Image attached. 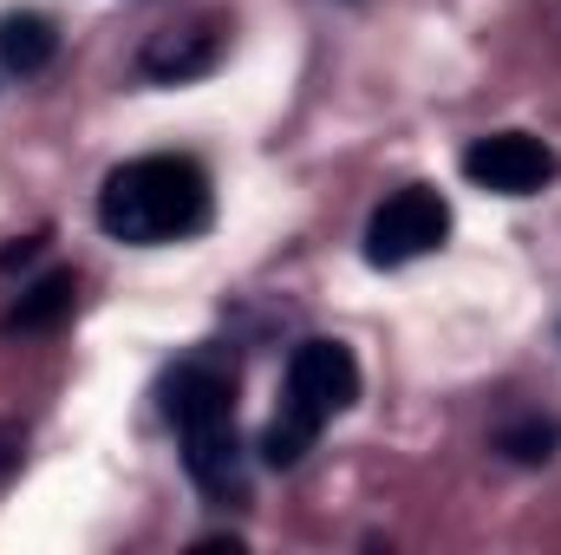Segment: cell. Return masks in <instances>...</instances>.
Returning <instances> with one entry per match:
<instances>
[{
    "mask_svg": "<svg viewBox=\"0 0 561 555\" xmlns=\"http://www.w3.org/2000/svg\"><path fill=\"white\" fill-rule=\"evenodd\" d=\"M99 229L131 249H163L196 229H209V177L196 157L150 150L105 177L99 190Z\"/></svg>",
    "mask_w": 561,
    "mask_h": 555,
    "instance_id": "6da1fadb",
    "label": "cell"
},
{
    "mask_svg": "<svg viewBox=\"0 0 561 555\" xmlns=\"http://www.w3.org/2000/svg\"><path fill=\"white\" fill-rule=\"evenodd\" d=\"M163 412L183 438V464L209 503H242L249 471H242V431H236V373L216 360H183L163 386Z\"/></svg>",
    "mask_w": 561,
    "mask_h": 555,
    "instance_id": "7a4b0ae2",
    "label": "cell"
},
{
    "mask_svg": "<svg viewBox=\"0 0 561 555\" xmlns=\"http://www.w3.org/2000/svg\"><path fill=\"white\" fill-rule=\"evenodd\" d=\"M353 399H359V360L340 340H300L287 360V386H280V406L268 418L262 457L275 471H294L313 451V438L327 431V418H340Z\"/></svg>",
    "mask_w": 561,
    "mask_h": 555,
    "instance_id": "3957f363",
    "label": "cell"
},
{
    "mask_svg": "<svg viewBox=\"0 0 561 555\" xmlns=\"http://www.w3.org/2000/svg\"><path fill=\"white\" fill-rule=\"evenodd\" d=\"M444 236H450V203L431 183H405V190H392L373 209V223H366V262L373 269H405V262H419L431 249H444Z\"/></svg>",
    "mask_w": 561,
    "mask_h": 555,
    "instance_id": "277c9868",
    "label": "cell"
},
{
    "mask_svg": "<svg viewBox=\"0 0 561 555\" xmlns=\"http://www.w3.org/2000/svg\"><path fill=\"white\" fill-rule=\"evenodd\" d=\"M463 177L477 190H496V196H536L561 177V157L536 132H490L463 150Z\"/></svg>",
    "mask_w": 561,
    "mask_h": 555,
    "instance_id": "5b68a950",
    "label": "cell"
},
{
    "mask_svg": "<svg viewBox=\"0 0 561 555\" xmlns=\"http://www.w3.org/2000/svg\"><path fill=\"white\" fill-rule=\"evenodd\" d=\"M216 59H222V20H196V26H163L138 66L157 86H183V79H203Z\"/></svg>",
    "mask_w": 561,
    "mask_h": 555,
    "instance_id": "8992f818",
    "label": "cell"
},
{
    "mask_svg": "<svg viewBox=\"0 0 561 555\" xmlns=\"http://www.w3.org/2000/svg\"><path fill=\"white\" fill-rule=\"evenodd\" d=\"M53 53H59V33H53L46 13H0V66H7L13 79L46 72Z\"/></svg>",
    "mask_w": 561,
    "mask_h": 555,
    "instance_id": "52a82bcc",
    "label": "cell"
},
{
    "mask_svg": "<svg viewBox=\"0 0 561 555\" xmlns=\"http://www.w3.org/2000/svg\"><path fill=\"white\" fill-rule=\"evenodd\" d=\"M72 294H79V281L66 275H46V281H33L26 294H20V307L7 314V333H46V327H59L66 314H72Z\"/></svg>",
    "mask_w": 561,
    "mask_h": 555,
    "instance_id": "ba28073f",
    "label": "cell"
},
{
    "mask_svg": "<svg viewBox=\"0 0 561 555\" xmlns=\"http://www.w3.org/2000/svg\"><path fill=\"white\" fill-rule=\"evenodd\" d=\"M496 451L516 457V464H549L561 451V418L523 412V418H510V424H496Z\"/></svg>",
    "mask_w": 561,
    "mask_h": 555,
    "instance_id": "9c48e42d",
    "label": "cell"
},
{
    "mask_svg": "<svg viewBox=\"0 0 561 555\" xmlns=\"http://www.w3.org/2000/svg\"><path fill=\"white\" fill-rule=\"evenodd\" d=\"M13 464H20V431H13V424H0V477H7Z\"/></svg>",
    "mask_w": 561,
    "mask_h": 555,
    "instance_id": "30bf717a",
    "label": "cell"
}]
</instances>
